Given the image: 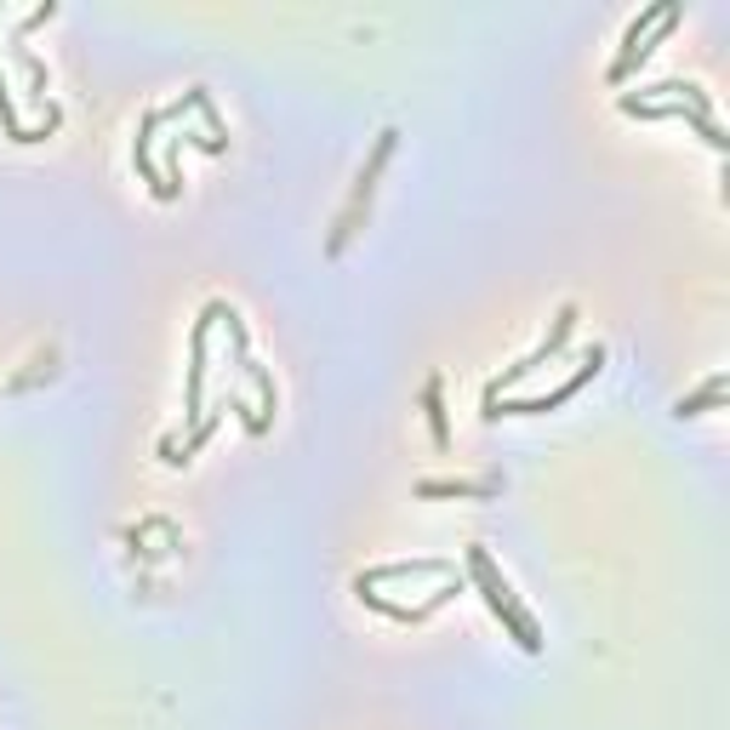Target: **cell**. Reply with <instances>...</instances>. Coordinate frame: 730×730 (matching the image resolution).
<instances>
[{"mask_svg": "<svg viewBox=\"0 0 730 730\" xmlns=\"http://www.w3.org/2000/svg\"><path fill=\"white\" fill-rule=\"evenodd\" d=\"M719 394H725V376H708V383H702V394L679 399L673 417H702V411H714V406H719Z\"/></svg>", "mask_w": 730, "mask_h": 730, "instance_id": "cell-8", "label": "cell"}, {"mask_svg": "<svg viewBox=\"0 0 730 730\" xmlns=\"http://www.w3.org/2000/svg\"><path fill=\"white\" fill-rule=\"evenodd\" d=\"M668 7H673V0H650V7H645L639 17H627V29H622V52H617V63H611V81H627V74H634V69L645 63V52H639V46H645V29H650V23H662V17H668Z\"/></svg>", "mask_w": 730, "mask_h": 730, "instance_id": "cell-5", "label": "cell"}, {"mask_svg": "<svg viewBox=\"0 0 730 730\" xmlns=\"http://www.w3.org/2000/svg\"><path fill=\"white\" fill-rule=\"evenodd\" d=\"M394 143H399V132L388 125V132L376 137V148H371V160H366V171H360L355 194H348V206H343V217H337V229H332V246H325V251H332V258H337V251H343L348 240H355V229H360V212L371 206V194H376V178H383V166H388V155H394Z\"/></svg>", "mask_w": 730, "mask_h": 730, "instance_id": "cell-3", "label": "cell"}, {"mask_svg": "<svg viewBox=\"0 0 730 730\" xmlns=\"http://www.w3.org/2000/svg\"><path fill=\"white\" fill-rule=\"evenodd\" d=\"M571 332H576V303H565L560 314H553V332H548V337H542V343H537V348H531V355H525L519 366H508V371H502L496 383L486 388V399H502V388H514V383H525L531 371H542L553 355H560V343H565Z\"/></svg>", "mask_w": 730, "mask_h": 730, "instance_id": "cell-4", "label": "cell"}, {"mask_svg": "<svg viewBox=\"0 0 730 730\" xmlns=\"http://www.w3.org/2000/svg\"><path fill=\"white\" fill-rule=\"evenodd\" d=\"M468 571H474V583H480V594H486V606H491V617H502L514 627V639H519V650H542V634H537V622L519 611V599H514V588L502 583V571L491 565V553L486 548H468Z\"/></svg>", "mask_w": 730, "mask_h": 730, "instance_id": "cell-1", "label": "cell"}, {"mask_svg": "<svg viewBox=\"0 0 730 730\" xmlns=\"http://www.w3.org/2000/svg\"><path fill=\"white\" fill-rule=\"evenodd\" d=\"M599 366H606V348L594 343L588 355H583V366H576L560 388H548V394H537V399H486V417H531V411H560L565 399H576V394H583V388L594 383V376H599Z\"/></svg>", "mask_w": 730, "mask_h": 730, "instance_id": "cell-2", "label": "cell"}, {"mask_svg": "<svg viewBox=\"0 0 730 730\" xmlns=\"http://www.w3.org/2000/svg\"><path fill=\"white\" fill-rule=\"evenodd\" d=\"M417 496H496V480H422Z\"/></svg>", "mask_w": 730, "mask_h": 730, "instance_id": "cell-6", "label": "cell"}, {"mask_svg": "<svg viewBox=\"0 0 730 730\" xmlns=\"http://www.w3.org/2000/svg\"><path fill=\"white\" fill-rule=\"evenodd\" d=\"M0 125H7L12 143H35V132L17 120V104H12V92H7V74H0Z\"/></svg>", "mask_w": 730, "mask_h": 730, "instance_id": "cell-9", "label": "cell"}, {"mask_svg": "<svg viewBox=\"0 0 730 730\" xmlns=\"http://www.w3.org/2000/svg\"><path fill=\"white\" fill-rule=\"evenodd\" d=\"M422 411H428V428H434V445L445 451L451 445V422H445V406H440V376L422 383Z\"/></svg>", "mask_w": 730, "mask_h": 730, "instance_id": "cell-7", "label": "cell"}]
</instances>
